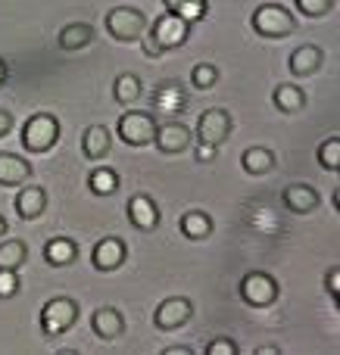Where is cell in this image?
Here are the masks:
<instances>
[{"label":"cell","mask_w":340,"mask_h":355,"mask_svg":"<svg viewBox=\"0 0 340 355\" xmlns=\"http://www.w3.org/2000/svg\"><path fill=\"white\" fill-rule=\"evenodd\" d=\"M256 352H260V355H272V352H278V349H275V346H262V349H256Z\"/></svg>","instance_id":"39"},{"label":"cell","mask_w":340,"mask_h":355,"mask_svg":"<svg viewBox=\"0 0 340 355\" xmlns=\"http://www.w3.org/2000/svg\"><path fill=\"white\" fill-rule=\"evenodd\" d=\"M31 178V166L16 153H0V184L3 187H16Z\"/></svg>","instance_id":"18"},{"label":"cell","mask_w":340,"mask_h":355,"mask_svg":"<svg viewBox=\"0 0 340 355\" xmlns=\"http://www.w3.org/2000/svg\"><path fill=\"white\" fill-rule=\"evenodd\" d=\"M91 331L97 334L100 340H119L125 334V318L119 309L112 306H100L97 312L91 315Z\"/></svg>","instance_id":"13"},{"label":"cell","mask_w":340,"mask_h":355,"mask_svg":"<svg viewBox=\"0 0 340 355\" xmlns=\"http://www.w3.org/2000/svg\"><path fill=\"white\" fill-rule=\"evenodd\" d=\"M325 287H328V293L337 300V296H340V268H331L328 271V277H325Z\"/></svg>","instance_id":"34"},{"label":"cell","mask_w":340,"mask_h":355,"mask_svg":"<svg viewBox=\"0 0 340 355\" xmlns=\"http://www.w3.org/2000/svg\"><path fill=\"white\" fill-rule=\"evenodd\" d=\"M16 293H19V275L0 268V300H10V296H16Z\"/></svg>","instance_id":"32"},{"label":"cell","mask_w":340,"mask_h":355,"mask_svg":"<svg viewBox=\"0 0 340 355\" xmlns=\"http://www.w3.org/2000/svg\"><path fill=\"white\" fill-rule=\"evenodd\" d=\"M112 141H110V131L103 128V125H91V128H85V135H81V153L87 156V159H103L106 153H110Z\"/></svg>","instance_id":"19"},{"label":"cell","mask_w":340,"mask_h":355,"mask_svg":"<svg viewBox=\"0 0 340 355\" xmlns=\"http://www.w3.org/2000/svg\"><path fill=\"white\" fill-rule=\"evenodd\" d=\"M125 256H128V250H125V243L119 237H103L97 246H94L91 252V262L97 271H116L119 265L125 262Z\"/></svg>","instance_id":"11"},{"label":"cell","mask_w":340,"mask_h":355,"mask_svg":"<svg viewBox=\"0 0 340 355\" xmlns=\"http://www.w3.org/2000/svg\"><path fill=\"white\" fill-rule=\"evenodd\" d=\"M231 116L225 110H206L203 116L197 119V141L206 144V147H222L231 135Z\"/></svg>","instance_id":"8"},{"label":"cell","mask_w":340,"mask_h":355,"mask_svg":"<svg viewBox=\"0 0 340 355\" xmlns=\"http://www.w3.org/2000/svg\"><path fill=\"white\" fill-rule=\"evenodd\" d=\"M272 103L278 106L281 112H287V116H294V112H300L306 106V94L300 91L297 85H278L272 94Z\"/></svg>","instance_id":"22"},{"label":"cell","mask_w":340,"mask_h":355,"mask_svg":"<svg viewBox=\"0 0 340 355\" xmlns=\"http://www.w3.org/2000/svg\"><path fill=\"white\" fill-rule=\"evenodd\" d=\"M44 259H47V265H53V268L72 265L75 259H78V246H75V240H69V237H53L44 243Z\"/></svg>","instance_id":"20"},{"label":"cell","mask_w":340,"mask_h":355,"mask_svg":"<svg viewBox=\"0 0 340 355\" xmlns=\"http://www.w3.org/2000/svg\"><path fill=\"white\" fill-rule=\"evenodd\" d=\"M94 41V28L87 22H72L60 31V47L62 50H85Z\"/></svg>","instance_id":"23"},{"label":"cell","mask_w":340,"mask_h":355,"mask_svg":"<svg viewBox=\"0 0 340 355\" xmlns=\"http://www.w3.org/2000/svg\"><path fill=\"white\" fill-rule=\"evenodd\" d=\"M144 53L150 56V60H156V56H162V50H160V44L150 37V31H147V41H144Z\"/></svg>","instance_id":"35"},{"label":"cell","mask_w":340,"mask_h":355,"mask_svg":"<svg viewBox=\"0 0 340 355\" xmlns=\"http://www.w3.org/2000/svg\"><path fill=\"white\" fill-rule=\"evenodd\" d=\"M125 212H128L131 225L141 227V231H153V227L160 225V206H156L147 193H135V196H131L128 206H125Z\"/></svg>","instance_id":"12"},{"label":"cell","mask_w":340,"mask_h":355,"mask_svg":"<svg viewBox=\"0 0 340 355\" xmlns=\"http://www.w3.org/2000/svg\"><path fill=\"white\" fill-rule=\"evenodd\" d=\"M322 62H325L322 47H316V44H303V47H297L291 53V72L297 75V78H306V75L318 72Z\"/></svg>","instance_id":"15"},{"label":"cell","mask_w":340,"mask_h":355,"mask_svg":"<svg viewBox=\"0 0 340 355\" xmlns=\"http://www.w3.org/2000/svg\"><path fill=\"white\" fill-rule=\"evenodd\" d=\"M87 187L97 196H110L112 190L119 187V175L112 172V168H94V172L87 175Z\"/></svg>","instance_id":"28"},{"label":"cell","mask_w":340,"mask_h":355,"mask_svg":"<svg viewBox=\"0 0 340 355\" xmlns=\"http://www.w3.org/2000/svg\"><path fill=\"white\" fill-rule=\"evenodd\" d=\"M78 321V302L72 296H53L41 309V331L44 337H62Z\"/></svg>","instance_id":"2"},{"label":"cell","mask_w":340,"mask_h":355,"mask_svg":"<svg viewBox=\"0 0 340 355\" xmlns=\"http://www.w3.org/2000/svg\"><path fill=\"white\" fill-rule=\"evenodd\" d=\"M25 262H28V246H25V240H3V243H0V268L19 271Z\"/></svg>","instance_id":"26"},{"label":"cell","mask_w":340,"mask_h":355,"mask_svg":"<svg viewBox=\"0 0 340 355\" xmlns=\"http://www.w3.org/2000/svg\"><path fill=\"white\" fill-rule=\"evenodd\" d=\"M191 315H194V306L187 296H169V300H162L156 306L153 324L160 331H178V327H185L191 321Z\"/></svg>","instance_id":"9"},{"label":"cell","mask_w":340,"mask_h":355,"mask_svg":"<svg viewBox=\"0 0 340 355\" xmlns=\"http://www.w3.org/2000/svg\"><path fill=\"white\" fill-rule=\"evenodd\" d=\"M212 215L200 212V209H191V212L181 215V234H185L187 240H206L212 234Z\"/></svg>","instance_id":"21"},{"label":"cell","mask_w":340,"mask_h":355,"mask_svg":"<svg viewBox=\"0 0 340 355\" xmlns=\"http://www.w3.org/2000/svg\"><path fill=\"white\" fill-rule=\"evenodd\" d=\"M106 31H110L116 41H137V37L147 31V16L135 6H112L106 12Z\"/></svg>","instance_id":"4"},{"label":"cell","mask_w":340,"mask_h":355,"mask_svg":"<svg viewBox=\"0 0 340 355\" xmlns=\"http://www.w3.org/2000/svg\"><path fill=\"white\" fill-rule=\"evenodd\" d=\"M3 81H6V62L0 60V85H3Z\"/></svg>","instance_id":"40"},{"label":"cell","mask_w":340,"mask_h":355,"mask_svg":"<svg viewBox=\"0 0 340 355\" xmlns=\"http://www.w3.org/2000/svg\"><path fill=\"white\" fill-rule=\"evenodd\" d=\"M60 141V122L50 112H37L22 125V147L28 153H47Z\"/></svg>","instance_id":"1"},{"label":"cell","mask_w":340,"mask_h":355,"mask_svg":"<svg viewBox=\"0 0 340 355\" xmlns=\"http://www.w3.org/2000/svg\"><path fill=\"white\" fill-rule=\"evenodd\" d=\"M3 234H6V218L0 215V237H3Z\"/></svg>","instance_id":"41"},{"label":"cell","mask_w":340,"mask_h":355,"mask_svg":"<svg viewBox=\"0 0 340 355\" xmlns=\"http://www.w3.org/2000/svg\"><path fill=\"white\" fill-rule=\"evenodd\" d=\"M166 355H194L191 346H169Z\"/></svg>","instance_id":"38"},{"label":"cell","mask_w":340,"mask_h":355,"mask_svg":"<svg viewBox=\"0 0 340 355\" xmlns=\"http://www.w3.org/2000/svg\"><path fill=\"white\" fill-rule=\"evenodd\" d=\"M212 156H216V147H206V144H200V147H197V159L200 162H210Z\"/></svg>","instance_id":"37"},{"label":"cell","mask_w":340,"mask_h":355,"mask_svg":"<svg viewBox=\"0 0 340 355\" xmlns=\"http://www.w3.org/2000/svg\"><path fill=\"white\" fill-rule=\"evenodd\" d=\"M241 166L247 175H266V172H272V166H275V153L266 147H250V150H244Z\"/></svg>","instance_id":"24"},{"label":"cell","mask_w":340,"mask_h":355,"mask_svg":"<svg viewBox=\"0 0 340 355\" xmlns=\"http://www.w3.org/2000/svg\"><path fill=\"white\" fill-rule=\"evenodd\" d=\"M166 3L169 12H175V16H181L185 22H200V19H206V12H210V3L206 0H162Z\"/></svg>","instance_id":"27"},{"label":"cell","mask_w":340,"mask_h":355,"mask_svg":"<svg viewBox=\"0 0 340 355\" xmlns=\"http://www.w3.org/2000/svg\"><path fill=\"white\" fill-rule=\"evenodd\" d=\"M318 166H322L325 172H337L340 168V137L322 141V147H318Z\"/></svg>","instance_id":"29"},{"label":"cell","mask_w":340,"mask_h":355,"mask_svg":"<svg viewBox=\"0 0 340 355\" xmlns=\"http://www.w3.org/2000/svg\"><path fill=\"white\" fill-rule=\"evenodd\" d=\"M206 355H237V343L228 337H219L206 346Z\"/></svg>","instance_id":"33"},{"label":"cell","mask_w":340,"mask_h":355,"mask_svg":"<svg viewBox=\"0 0 340 355\" xmlns=\"http://www.w3.org/2000/svg\"><path fill=\"white\" fill-rule=\"evenodd\" d=\"M241 300L253 309H266L278 300V281L266 271H250L241 281Z\"/></svg>","instance_id":"6"},{"label":"cell","mask_w":340,"mask_h":355,"mask_svg":"<svg viewBox=\"0 0 340 355\" xmlns=\"http://www.w3.org/2000/svg\"><path fill=\"white\" fill-rule=\"evenodd\" d=\"M284 206L297 215H306L318 206V190L309 184H287L284 187Z\"/></svg>","instance_id":"16"},{"label":"cell","mask_w":340,"mask_h":355,"mask_svg":"<svg viewBox=\"0 0 340 355\" xmlns=\"http://www.w3.org/2000/svg\"><path fill=\"white\" fill-rule=\"evenodd\" d=\"M112 97H116V103H122V106L137 103V100H141V78L131 72L116 75V81H112Z\"/></svg>","instance_id":"25"},{"label":"cell","mask_w":340,"mask_h":355,"mask_svg":"<svg viewBox=\"0 0 340 355\" xmlns=\"http://www.w3.org/2000/svg\"><path fill=\"white\" fill-rule=\"evenodd\" d=\"M191 81H194V87H200V91H210V87L219 81V69L212 66V62H200V66H194Z\"/></svg>","instance_id":"30"},{"label":"cell","mask_w":340,"mask_h":355,"mask_svg":"<svg viewBox=\"0 0 340 355\" xmlns=\"http://www.w3.org/2000/svg\"><path fill=\"white\" fill-rule=\"evenodd\" d=\"M153 144L160 147V153L175 156V153H185L191 147V128L181 122H166V125H156V135Z\"/></svg>","instance_id":"10"},{"label":"cell","mask_w":340,"mask_h":355,"mask_svg":"<svg viewBox=\"0 0 340 355\" xmlns=\"http://www.w3.org/2000/svg\"><path fill=\"white\" fill-rule=\"evenodd\" d=\"M150 37H153V41L160 44V50L166 53V50H175V47H181V44H187V37H191V22H185V19L175 16V12H162L153 22V28H150Z\"/></svg>","instance_id":"7"},{"label":"cell","mask_w":340,"mask_h":355,"mask_svg":"<svg viewBox=\"0 0 340 355\" xmlns=\"http://www.w3.org/2000/svg\"><path fill=\"white\" fill-rule=\"evenodd\" d=\"M253 31L262 37H287L294 28H297V19L278 3H262L253 10Z\"/></svg>","instance_id":"3"},{"label":"cell","mask_w":340,"mask_h":355,"mask_svg":"<svg viewBox=\"0 0 340 355\" xmlns=\"http://www.w3.org/2000/svg\"><path fill=\"white\" fill-rule=\"evenodd\" d=\"M294 3H297V10L309 19H322L334 10V0H294Z\"/></svg>","instance_id":"31"},{"label":"cell","mask_w":340,"mask_h":355,"mask_svg":"<svg viewBox=\"0 0 340 355\" xmlns=\"http://www.w3.org/2000/svg\"><path fill=\"white\" fill-rule=\"evenodd\" d=\"M116 131L128 147H147V144H153V135H156V116L141 110L125 112V116H119Z\"/></svg>","instance_id":"5"},{"label":"cell","mask_w":340,"mask_h":355,"mask_svg":"<svg viewBox=\"0 0 340 355\" xmlns=\"http://www.w3.org/2000/svg\"><path fill=\"white\" fill-rule=\"evenodd\" d=\"M44 209H47V193H44V187H35V184H28V187H22L16 193V212L22 215L25 221L37 218Z\"/></svg>","instance_id":"17"},{"label":"cell","mask_w":340,"mask_h":355,"mask_svg":"<svg viewBox=\"0 0 340 355\" xmlns=\"http://www.w3.org/2000/svg\"><path fill=\"white\" fill-rule=\"evenodd\" d=\"M10 128H12V116L6 110H0V137L10 135Z\"/></svg>","instance_id":"36"},{"label":"cell","mask_w":340,"mask_h":355,"mask_svg":"<svg viewBox=\"0 0 340 355\" xmlns=\"http://www.w3.org/2000/svg\"><path fill=\"white\" fill-rule=\"evenodd\" d=\"M187 97H185V87L178 81H162L153 94V106L162 112V116H175L178 110H185Z\"/></svg>","instance_id":"14"}]
</instances>
